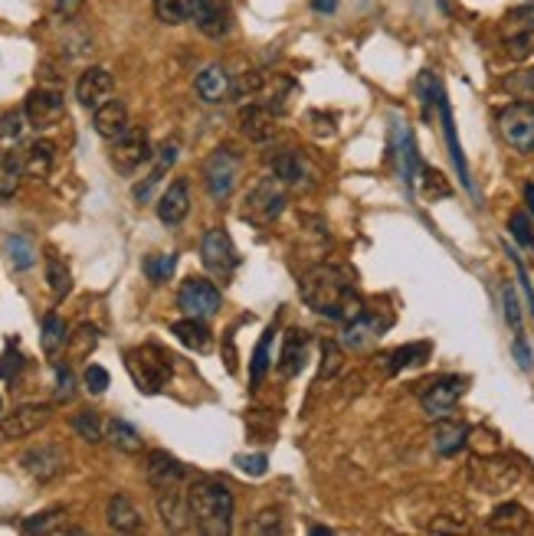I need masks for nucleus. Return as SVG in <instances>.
<instances>
[{
    "mask_svg": "<svg viewBox=\"0 0 534 536\" xmlns=\"http://www.w3.org/2000/svg\"><path fill=\"white\" fill-rule=\"evenodd\" d=\"M112 151H109V161L112 167H115L122 177H132V173H138L144 167V163L155 157V151H151V141L148 134L142 131V128H128L122 138L109 141Z\"/></svg>",
    "mask_w": 534,
    "mask_h": 536,
    "instance_id": "7",
    "label": "nucleus"
},
{
    "mask_svg": "<svg viewBox=\"0 0 534 536\" xmlns=\"http://www.w3.org/2000/svg\"><path fill=\"white\" fill-rule=\"evenodd\" d=\"M252 533H283V513L275 510V507H266V510L256 517V523H252Z\"/></svg>",
    "mask_w": 534,
    "mask_h": 536,
    "instance_id": "52",
    "label": "nucleus"
},
{
    "mask_svg": "<svg viewBox=\"0 0 534 536\" xmlns=\"http://www.w3.org/2000/svg\"><path fill=\"white\" fill-rule=\"evenodd\" d=\"M285 210V184L279 177H262L252 184L243 200V219L246 223H275Z\"/></svg>",
    "mask_w": 534,
    "mask_h": 536,
    "instance_id": "4",
    "label": "nucleus"
},
{
    "mask_svg": "<svg viewBox=\"0 0 534 536\" xmlns=\"http://www.w3.org/2000/svg\"><path fill=\"white\" fill-rule=\"evenodd\" d=\"M69 341V327H66V321L59 318V314H47L43 318V334H39V343H43V353H59L63 350V343Z\"/></svg>",
    "mask_w": 534,
    "mask_h": 536,
    "instance_id": "37",
    "label": "nucleus"
},
{
    "mask_svg": "<svg viewBox=\"0 0 534 536\" xmlns=\"http://www.w3.org/2000/svg\"><path fill=\"white\" fill-rule=\"evenodd\" d=\"M56 161V144L53 141H33L24 151V171L27 177H49Z\"/></svg>",
    "mask_w": 534,
    "mask_h": 536,
    "instance_id": "30",
    "label": "nucleus"
},
{
    "mask_svg": "<svg viewBox=\"0 0 534 536\" xmlns=\"http://www.w3.org/2000/svg\"><path fill=\"white\" fill-rule=\"evenodd\" d=\"M341 370V350L338 343L322 341V370H318V380H328Z\"/></svg>",
    "mask_w": 534,
    "mask_h": 536,
    "instance_id": "48",
    "label": "nucleus"
},
{
    "mask_svg": "<svg viewBox=\"0 0 534 536\" xmlns=\"http://www.w3.org/2000/svg\"><path fill=\"white\" fill-rule=\"evenodd\" d=\"M82 383H86V389L92 396H102L105 389H109V370L99 363H89L86 373H82Z\"/></svg>",
    "mask_w": 534,
    "mask_h": 536,
    "instance_id": "49",
    "label": "nucleus"
},
{
    "mask_svg": "<svg viewBox=\"0 0 534 536\" xmlns=\"http://www.w3.org/2000/svg\"><path fill=\"white\" fill-rule=\"evenodd\" d=\"M390 148H393V161H397V167H400V173H403V184L413 187V180H417V173H420L417 141H413V134H410V128L403 125V121H393Z\"/></svg>",
    "mask_w": 534,
    "mask_h": 536,
    "instance_id": "19",
    "label": "nucleus"
},
{
    "mask_svg": "<svg viewBox=\"0 0 534 536\" xmlns=\"http://www.w3.org/2000/svg\"><path fill=\"white\" fill-rule=\"evenodd\" d=\"M24 154L16 151H0V200H10L24 180Z\"/></svg>",
    "mask_w": 534,
    "mask_h": 536,
    "instance_id": "31",
    "label": "nucleus"
},
{
    "mask_svg": "<svg viewBox=\"0 0 534 536\" xmlns=\"http://www.w3.org/2000/svg\"><path fill=\"white\" fill-rule=\"evenodd\" d=\"M508 229H511V236H515V242H518V246L531 249V246H534V229H531V219H528L525 213H511Z\"/></svg>",
    "mask_w": 534,
    "mask_h": 536,
    "instance_id": "47",
    "label": "nucleus"
},
{
    "mask_svg": "<svg viewBox=\"0 0 534 536\" xmlns=\"http://www.w3.org/2000/svg\"><path fill=\"white\" fill-rule=\"evenodd\" d=\"M144 474H148V481L155 484L157 490H165V488H177L187 471H184L181 461L174 458V455H167V451H151Z\"/></svg>",
    "mask_w": 534,
    "mask_h": 536,
    "instance_id": "25",
    "label": "nucleus"
},
{
    "mask_svg": "<svg viewBox=\"0 0 534 536\" xmlns=\"http://www.w3.org/2000/svg\"><path fill=\"white\" fill-rule=\"evenodd\" d=\"M76 396V376L69 366H56V403H69Z\"/></svg>",
    "mask_w": 534,
    "mask_h": 536,
    "instance_id": "50",
    "label": "nucleus"
},
{
    "mask_svg": "<svg viewBox=\"0 0 534 536\" xmlns=\"http://www.w3.org/2000/svg\"><path fill=\"white\" fill-rule=\"evenodd\" d=\"M174 161H177V144H174V141H165L161 151H157V161H155V167H151V173L142 180V184H138V187H134V200L148 203L151 194H155V187L161 184V177H165V173L174 167Z\"/></svg>",
    "mask_w": 534,
    "mask_h": 536,
    "instance_id": "27",
    "label": "nucleus"
},
{
    "mask_svg": "<svg viewBox=\"0 0 534 536\" xmlns=\"http://www.w3.org/2000/svg\"><path fill=\"white\" fill-rule=\"evenodd\" d=\"M220 304H223L220 288L213 285V281H207V279H197V275L184 281L181 291H177V308H181L187 318L210 321L213 314L220 311Z\"/></svg>",
    "mask_w": 534,
    "mask_h": 536,
    "instance_id": "8",
    "label": "nucleus"
},
{
    "mask_svg": "<svg viewBox=\"0 0 534 536\" xmlns=\"http://www.w3.org/2000/svg\"><path fill=\"white\" fill-rule=\"evenodd\" d=\"M430 343H407V347L393 350L390 357H387V370L390 373H400V370H407V366H420L426 363V357H430Z\"/></svg>",
    "mask_w": 534,
    "mask_h": 536,
    "instance_id": "38",
    "label": "nucleus"
},
{
    "mask_svg": "<svg viewBox=\"0 0 534 536\" xmlns=\"http://www.w3.org/2000/svg\"><path fill=\"white\" fill-rule=\"evenodd\" d=\"M515 357H518V366L521 370H531V350H528V343H525V337H515Z\"/></svg>",
    "mask_w": 534,
    "mask_h": 536,
    "instance_id": "57",
    "label": "nucleus"
},
{
    "mask_svg": "<svg viewBox=\"0 0 534 536\" xmlns=\"http://www.w3.org/2000/svg\"><path fill=\"white\" fill-rule=\"evenodd\" d=\"M79 7H82V0H56V10H59L63 16H72Z\"/></svg>",
    "mask_w": 534,
    "mask_h": 536,
    "instance_id": "58",
    "label": "nucleus"
},
{
    "mask_svg": "<svg viewBox=\"0 0 534 536\" xmlns=\"http://www.w3.org/2000/svg\"><path fill=\"white\" fill-rule=\"evenodd\" d=\"M472 481L479 484L486 494H502V490H508L511 484L518 481V468H515V461L508 458H488V461H475V468H472Z\"/></svg>",
    "mask_w": 534,
    "mask_h": 536,
    "instance_id": "15",
    "label": "nucleus"
},
{
    "mask_svg": "<svg viewBox=\"0 0 534 536\" xmlns=\"http://www.w3.org/2000/svg\"><path fill=\"white\" fill-rule=\"evenodd\" d=\"M200 4H204V0H155V10L165 24L177 26V24H184V20H194Z\"/></svg>",
    "mask_w": 534,
    "mask_h": 536,
    "instance_id": "36",
    "label": "nucleus"
},
{
    "mask_svg": "<svg viewBox=\"0 0 534 536\" xmlns=\"http://www.w3.org/2000/svg\"><path fill=\"white\" fill-rule=\"evenodd\" d=\"M66 461H69L66 448L63 445H53V442L33 445V448H27L24 455H20L24 471L30 474V478H37V481H53L56 474H63Z\"/></svg>",
    "mask_w": 534,
    "mask_h": 536,
    "instance_id": "13",
    "label": "nucleus"
},
{
    "mask_svg": "<svg viewBox=\"0 0 534 536\" xmlns=\"http://www.w3.org/2000/svg\"><path fill=\"white\" fill-rule=\"evenodd\" d=\"M47 281H49V291H53V298H66V295H69L72 275H69V268L59 262V256H49L47 258Z\"/></svg>",
    "mask_w": 534,
    "mask_h": 536,
    "instance_id": "41",
    "label": "nucleus"
},
{
    "mask_svg": "<svg viewBox=\"0 0 534 536\" xmlns=\"http://www.w3.org/2000/svg\"><path fill=\"white\" fill-rule=\"evenodd\" d=\"M528 523H531V517L521 504H502L488 517V530H498V533H521V530H528Z\"/></svg>",
    "mask_w": 534,
    "mask_h": 536,
    "instance_id": "32",
    "label": "nucleus"
},
{
    "mask_svg": "<svg viewBox=\"0 0 534 536\" xmlns=\"http://www.w3.org/2000/svg\"><path fill=\"white\" fill-rule=\"evenodd\" d=\"M299 295L315 314H322V318L335 321V324H341V327L364 311L358 285H354V272L345 268V265L325 262V265L308 268V272L302 275Z\"/></svg>",
    "mask_w": 534,
    "mask_h": 536,
    "instance_id": "1",
    "label": "nucleus"
},
{
    "mask_svg": "<svg viewBox=\"0 0 534 536\" xmlns=\"http://www.w3.org/2000/svg\"><path fill=\"white\" fill-rule=\"evenodd\" d=\"M194 24H197V30L204 33V37H210V39L227 37V30H230L227 4H220V0H204L200 10L194 14Z\"/></svg>",
    "mask_w": 534,
    "mask_h": 536,
    "instance_id": "26",
    "label": "nucleus"
},
{
    "mask_svg": "<svg viewBox=\"0 0 534 536\" xmlns=\"http://www.w3.org/2000/svg\"><path fill=\"white\" fill-rule=\"evenodd\" d=\"M436 109H440V115H443V131H446V141H449V154H453V163H456V171L463 173V184L472 190V180H469V171H465L463 148H459V141H456V125H453V111H449L446 92L440 95V101H436Z\"/></svg>",
    "mask_w": 534,
    "mask_h": 536,
    "instance_id": "35",
    "label": "nucleus"
},
{
    "mask_svg": "<svg viewBox=\"0 0 534 536\" xmlns=\"http://www.w3.org/2000/svg\"><path fill=\"white\" fill-rule=\"evenodd\" d=\"M194 92L207 105H223V101L233 99V76H230L223 66H204L194 79Z\"/></svg>",
    "mask_w": 534,
    "mask_h": 536,
    "instance_id": "17",
    "label": "nucleus"
},
{
    "mask_svg": "<svg viewBox=\"0 0 534 536\" xmlns=\"http://www.w3.org/2000/svg\"><path fill=\"white\" fill-rule=\"evenodd\" d=\"M105 517H109V527L115 530V533H138V530H142V510H138V507L132 504V498H125V494H115V498L109 500Z\"/></svg>",
    "mask_w": 534,
    "mask_h": 536,
    "instance_id": "29",
    "label": "nucleus"
},
{
    "mask_svg": "<svg viewBox=\"0 0 534 536\" xmlns=\"http://www.w3.org/2000/svg\"><path fill=\"white\" fill-rule=\"evenodd\" d=\"M53 409L47 403H30V405H16L14 412L0 415V442H10V438H27L33 432L47 426Z\"/></svg>",
    "mask_w": 534,
    "mask_h": 536,
    "instance_id": "12",
    "label": "nucleus"
},
{
    "mask_svg": "<svg viewBox=\"0 0 534 536\" xmlns=\"http://www.w3.org/2000/svg\"><path fill=\"white\" fill-rule=\"evenodd\" d=\"M502 301H505V321H508L515 331H521V304H518V295H515V288L511 285L502 288Z\"/></svg>",
    "mask_w": 534,
    "mask_h": 536,
    "instance_id": "53",
    "label": "nucleus"
},
{
    "mask_svg": "<svg viewBox=\"0 0 534 536\" xmlns=\"http://www.w3.org/2000/svg\"><path fill=\"white\" fill-rule=\"evenodd\" d=\"M498 134L518 154H534V101H511L498 111Z\"/></svg>",
    "mask_w": 534,
    "mask_h": 536,
    "instance_id": "5",
    "label": "nucleus"
},
{
    "mask_svg": "<svg viewBox=\"0 0 534 536\" xmlns=\"http://www.w3.org/2000/svg\"><path fill=\"white\" fill-rule=\"evenodd\" d=\"M390 327V321L384 318V314H370V311H361L354 321H347L345 324V347L351 350H368L370 343H378L380 337H384V331Z\"/></svg>",
    "mask_w": 534,
    "mask_h": 536,
    "instance_id": "18",
    "label": "nucleus"
},
{
    "mask_svg": "<svg viewBox=\"0 0 534 536\" xmlns=\"http://www.w3.org/2000/svg\"><path fill=\"white\" fill-rule=\"evenodd\" d=\"M240 131L252 141V144H269V141L279 134V118H275L272 105H260L252 101L240 111Z\"/></svg>",
    "mask_w": 534,
    "mask_h": 536,
    "instance_id": "16",
    "label": "nucleus"
},
{
    "mask_svg": "<svg viewBox=\"0 0 534 536\" xmlns=\"http://www.w3.org/2000/svg\"><path fill=\"white\" fill-rule=\"evenodd\" d=\"M171 334L177 337V341H181L187 350H194V353H207V350H210V343H213L210 327H207L204 318L174 321V324H171Z\"/></svg>",
    "mask_w": 534,
    "mask_h": 536,
    "instance_id": "28",
    "label": "nucleus"
},
{
    "mask_svg": "<svg viewBox=\"0 0 534 536\" xmlns=\"http://www.w3.org/2000/svg\"><path fill=\"white\" fill-rule=\"evenodd\" d=\"M236 465L243 468L246 474H252V478H262V474H266V468H269V461H266V455H240V458H236Z\"/></svg>",
    "mask_w": 534,
    "mask_h": 536,
    "instance_id": "56",
    "label": "nucleus"
},
{
    "mask_svg": "<svg viewBox=\"0 0 534 536\" xmlns=\"http://www.w3.org/2000/svg\"><path fill=\"white\" fill-rule=\"evenodd\" d=\"M72 428H76V436L79 438H86V442H102L105 438V432H102V422H99V415H95L92 409H82L76 415V419H72Z\"/></svg>",
    "mask_w": 534,
    "mask_h": 536,
    "instance_id": "43",
    "label": "nucleus"
},
{
    "mask_svg": "<svg viewBox=\"0 0 534 536\" xmlns=\"http://www.w3.org/2000/svg\"><path fill=\"white\" fill-rule=\"evenodd\" d=\"M125 366L128 373H132L134 386L155 396L161 389L167 386L174 373V360L165 347H157V343H142V347H132L125 350Z\"/></svg>",
    "mask_w": 534,
    "mask_h": 536,
    "instance_id": "3",
    "label": "nucleus"
},
{
    "mask_svg": "<svg viewBox=\"0 0 534 536\" xmlns=\"http://www.w3.org/2000/svg\"><path fill=\"white\" fill-rule=\"evenodd\" d=\"M112 89H115V79H112L109 69H102V66H89L82 76H79L76 82V99L82 109L95 111L99 105H105V101L112 99Z\"/></svg>",
    "mask_w": 534,
    "mask_h": 536,
    "instance_id": "14",
    "label": "nucleus"
},
{
    "mask_svg": "<svg viewBox=\"0 0 534 536\" xmlns=\"http://www.w3.org/2000/svg\"><path fill=\"white\" fill-rule=\"evenodd\" d=\"M240 171H243V157L233 144H220L213 151L204 163V184L210 190L213 200H227L233 194L236 180H240Z\"/></svg>",
    "mask_w": 534,
    "mask_h": 536,
    "instance_id": "6",
    "label": "nucleus"
},
{
    "mask_svg": "<svg viewBox=\"0 0 534 536\" xmlns=\"http://www.w3.org/2000/svg\"><path fill=\"white\" fill-rule=\"evenodd\" d=\"M7 256H10V265H14V268H20V272H27V268L37 262V249H33V242L27 239V236H10V239H7Z\"/></svg>",
    "mask_w": 534,
    "mask_h": 536,
    "instance_id": "42",
    "label": "nucleus"
},
{
    "mask_svg": "<svg viewBox=\"0 0 534 536\" xmlns=\"http://www.w3.org/2000/svg\"><path fill=\"white\" fill-rule=\"evenodd\" d=\"M174 268H177V256H148L144 258V275H148L155 285H165L167 279L174 275Z\"/></svg>",
    "mask_w": 534,
    "mask_h": 536,
    "instance_id": "44",
    "label": "nucleus"
},
{
    "mask_svg": "<svg viewBox=\"0 0 534 536\" xmlns=\"http://www.w3.org/2000/svg\"><path fill=\"white\" fill-rule=\"evenodd\" d=\"M272 177H279L285 187H295L305 177V163H302V154L295 148L283 151V154L272 157Z\"/></svg>",
    "mask_w": 534,
    "mask_h": 536,
    "instance_id": "34",
    "label": "nucleus"
},
{
    "mask_svg": "<svg viewBox=\"0 0 534 536\" xmlns=\"http://www.w3.org/2000/svg\"><path fill=\"white\" fill-rule=\"evenodd\" d=\"M417 92H420V101H423V115L430 118L433 115V105H436V101H440V95H443L440 79L433 76V72H423V76L417 79Z\"/></svg>",
    "mask_w": 534,
    "mask_h": 536,
    "instance_id": "45",
    "label": "nucleus"
},
{
    "mask_svg": "<svg viewBox=\"0 0 534 536\" xmlns=\"http://www.w3.org/2000/svg\"><path fill=\"white\" fill-rule=\"evenodd\" d=\"M56 520H63V510L53 507V510H43V513H33L24 520V533H49V530H59Z\"/></svg>",
    "mask_w": 534,
    "mask_h": 536,
    "instance_id": "46",
    "label": "nucleus"
},
{
    "mask_svg": "<svg viewBox=\"0 0 534 536\" xmlns=\"http://www.w3.org/2000/svg\"><path fill=\"white\" fill-rule=\"evenodd\" d=\"M525 203H528V213L534 216V184H528L525 187Z\"/></svg>",
    "mask_w": 534,
    "mask_h": 536,
    "instance_id": "60",
    "label": "nucleus"
},
{
    "mask_svg": "<svg viewBox=\"0 0 534 536\" xmlns=\"http://www.w3.org/2000/svg\"><path fill=\"white\" fill-rule=\"evenodd\" d=\"M272 334H275V327H266V334L260 337V343H256V350H252V360H250L252 386H260L269 373V347H272Z\"/></svg>",
    "mask_w": 534,
    "mask_h": 536,
    "instance_id": "39",
    "label": "nucleus"
},
{
    "mask_svg": "<svg viewBox=\"0 0 534 536\" xmlns=\"http://www.w3.org/2000/svg\"><path fill=\"white\" fill-rule=\"evenodd\" d=\"M0 415H4V409H0Z\"/></svg>",
    "mask_w": 534,
    "mask_h": 536,
    "instance_id": "61",
    "label": "nucleus"
},
{
    "mask_svg": "<svg viewBox=\"0 0 534 536\" xmlns=\"http://www.w3.org/2000/svg\"><path fill=\"white\" fill-rule=\"evenodd\" d=\"M190 213V184L184 177H177L171 187L161 194L157 200V219L165 226H181Z\"/></svg>",
    "mask_w": 534,
    "mask_h": 536,
    "instance_id": "21",
    "label": "nucleus"
},
{
    "mask_svg": "<svg viewBox=\"0 0 534 536\" xmlns=\"http://www.w3.org/2000/svg\"><path fill=\"white\" fill-rule=\"evenodd\" d=\"M24 115L27 121H30V128H53L59 118L66 115V99L59 89H49V86H39L33 89L30 95H27L24 101Z\"/></svg>",
    "mask_w": 534,
    "mask_h": 536,
    "instance_id": "11",
    "label": "nucleus"
},
{
    "mask_svg": "<svg viewBox=\"0 0 534 536\" xmlns=\"http://www.w3.org/2000/svg\"><path fill=\"white\" fill-rule=\"evenodd\" d=\"M27 115L24 111H7V115H0V148H14L16 141L24 138L27 131Z\"/></svg>",
    "mask_w": 534,
    "mask_h": 536,
    "instance_id": "40",
    "label": "nucleus"
},
{
    "mask_svg": "<svg viewBox=\"0 0 534 536\" xmlns=\"http://www.w3.org/2000/svg\"><path fill=\"white\" fill-rule=\"evenodd\" d=\"M505 89L515 92L518 99H534V69L515 72L511 79H505Z\"/></svg>",
    "mask_w": 534,
    "mask_h": 536,
    "instance_id": "51",
    "label": "nucleus"
},
{
    "mask_svg": "<svg viewBox=\"0 0 534 536\" xmlns=\"http://www.w3.org/2000/svg\"><path fill=\"white\" fill-rule=\"evenodd\" d=\"M200 258H204V268L213 275V279L227 281L230 275L236 272L240 265V256H236V246L223 229H207L204 242H200Z\"/></svg>",
    "mask_w": 534,
    "mask_h": 536,
    "instance_id": "10",
    "label": "nucleus"
},
{
    "mask_svg": "<svg viewBox=\"0 0 534 536\" xmlns=\"http://www.w3.org/2000/svg\"><path fill=\"white\" fill-rule=\"evenodd\" d=\"M465 386H469L465 376H440V380H433L420 393V405H423L430 419H446V415H453L459 399H463Z\"/></svg>",
    "mask_w": 534,
    "mask_h": 536,
    "instance_id": "9",
    "label": "nucleus"
},
{
    "mask_svg": "<svg viewBox=\"0 0 534 536\" xmlns=\"http://www.w3.org/2000/svg\"><path fill=\"white\" fill-rule=\"evenodd\" d=\"M187 507L194 530L207 536H227L233 530V490L223 481L200 478L187 488Z\"/></svg>",
    "mask_w": 534,
    "mask_h": 536,
    "instance_id": "2",
    "label": "nucleus"
},
{
    "mask_svg": "<svg viewBox=\"0 0 534 536\" xmlns=\"http://www.w3.org/2000/svg\"><path fill=\"white\" fill-rule=\"evenodd\" d=\"M465 442H469V426L465 422L453 419V415L436 419V428H433V448H436V455L453 458V455H459L465 448Z\"/></svg>",
    "mask_w": 534,
    "mask_h": 536,
    "instance_id": "23",
    "label": "nucleus"
},
{
    "mask_svg": "<svg viewBox=\"0 0 534 536\" xmlns=\"http://www.w3.org/2000/svg\"><path fill=\"white\" fill-rule=\"evenodd\" d=\"M308 343L312 341H308V334L299 331V327H292L289 334H285L283 350H279V373H283L285 380L302 373V366H305V360H308Z\"/></svg>",
    "mask_w": 534,
    "mask_h": 536,
    "instance_id": "24",
    "label": "nucleus"
},
{
    "mask_svg": "<svg viewBox=\"0 0 534 536\" xmlns=\"http://www.w3.org/2000/svg\"><path fill=\"white\" fill-rule=\"evenodd\" d=\"M105 438H109L118 451H128V455H138V451L144 448L142 432H138L134 426H128L125 419H109V426H105Z\"/></svg>",
    "mask_w": 534,
    "mask_h": 536,
    "instance_id": "33",
    "label": "nucleus"
},
{
    "mask_svg": "<svg viewBox=\"0 0 534 536\" xmlns=\"http://www.w3.org/2000/svg\"><path fill=\"white\" fill-rule=\"evenodd\" d=\"M20 366H24V357H20V350L7 347V353L0 357V380H14Z\"/></svg>",
    "mask_w": 534,
    "mask_h": 536,
    "instance_id": "54",
    "label": "nucleus"
},
{
    "mask_svg": "<svg viewBox=\"0 0 534 536\" xmlns=\"http://www.w3.org/2000/svg\"><path fill=\"white\" fill-rule=\"evenodd\" d=\"M157 510H161V520L171 533H187L194 527V517H190L187 494H177V488L157 490Z\"/></svg>",
    "mask_w": 534,
    "mask_h": 536,
    "instance_id": "20",
    "label": "nucleus"
},
{
    "mask_svg": "<svg viewBox=\"0 0 534 536\" xmlns=\"http://www.w3.org/2000/svg\"><path fill=\"white\" fill-rule=\"evenodd\" d=\"M92 128H95V134L105 141L122 138V134L132 128V121H128V109L118 99H109L105 105H99V109L92 111Z\"/></svg>",
    "mask_w": 534,
    "mask_h": 536,
    "instance_id": "22",
    "label": "nucleus"
},
{
    "mask_svg": "<svg viewBox=\"0 0 534 536\" xmlns=\"http://www.w3.org/2000/svg\"><path fill=\"white\" fill-rule=\"evenodd\" d=\"M312 7L318 10V14H335V7H338V0H312Z\"/></svg>",
    "mask_w": 534,
    "mask_h": 536,
    "instance_id": "59",
    "label": "nucleus"
},
{
    "mask_svg": "<svg viewBox=\"0 0 534 536\" xmlns=\"http://www.w3.org/2000/svg\"><path fill=\"white\" fill-rule=\"evenodd\" d=\"M423 184H426V196H449V184L443 180V173L423 167Z\"/></svg>",
    "mask_w": 534,
    "mask_h": 536,
    "instance_id": "55",
    "label": "nucleus"
}]
</instances>
